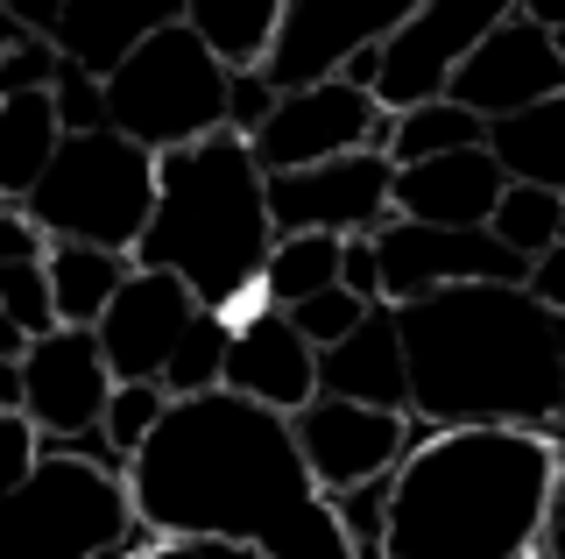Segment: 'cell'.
I'll return each instance as SVG.
<instances>
[{
	"label": "cell",
	"instance_id": "1",
	"mask_svg": "<svg viewBox=\"0 0 565 559\" xmlns=\"http://www.w3.org/2000/svg\"><path fill=\"white\" fill-rule=\"evenodd\" d=\"M128 503L149 538H234L262 559H353L332 503L297 461L290 418L234 390L170 397L128 461Z\"/></svg>",
	"mask_w": 565,
	"mask_h": 559
},
{
	"label": "cell",
	"instance_id": "2",
	"mask_svg": "<svg viewBox=\"0 0 565 559\" xmlns=\"http://www.w3.org/2000/svg\"><path fill=\"white\" fill-rule=\"evenodd\" d=\"M558 432L438 425L388 467L382 559H523L558 546Z\"/></svg>",
	"mask_w": 565,
	"mask_h": 559
},
{
	"label": "cell",
	"instance_id": "3",
	"mask_svg": "<svg viewBox=\"0 0 565 559\" xmlns=\"http://www.w3.org/2000/svg\"><path fill=\"white\" fill-rule=\"evenodd\" d=\"M424 425H530L558 432L565 397V312L523 284H446L388 305Z\"/></svg>",
	"mask_w": 565,
	"mask_h": 559
},
{
	"label": "cell",
	"instance_id": "4",
	"mask_svg": "<svg viewBox=\"0 0 565 559\" xmlns=\"http://www.w3.org/2000/svg\"><path fill=\"white\" fill-rule=\"evenodd\" d=\"M276 226L262 205V170L247 156L241 135H205V143L163 149L156 156V199L149 226L135 241L141 270H170L205 312L234 319L241 305H255V276L269 255Z\"/></svg>",
	"mask_w": 565,
	"mask_h": 559
},
{
	"label": "cell",
	"instance_id": "5",
	"mask_svg": "<svg viewBox=\"0 0 565 559\" xmlns=\"http://www.w3.org/2000/svg\"><path fill=\"white\" fill-rule=\"evenodd\" d=\"M106 546L149 552L156 538L135 524L128 482L71 461L57 446H35L22 482L0 488V559H85Z\"/></svg>",
	"mask_w": 565,
	"mask_h": 559
},
{
	"label": "cell",
	"instance_id": "6",
	"mask_svg": "<svg viewBox=\"0 0 565 559\" xmlns=\"http://www.w3.org/2000/svg\"><path fill=\"white\" fill-rule=\"evenodd\" d=\"M99 99L106 128L163 156L226 128V64L184 22H163L135 50H120L114 72H99Z\"/></svg>",
	"mask_w": 565,
	"mask_h": 559
},
{
	"label": "cell",
	"instance_id": "7",
	"mask_svg": "<svg viewBox=\"0 0 565 559\" xmlns=\"http://www.w3.org/2000/svg\"><path fill=\"white\" fill-rule=\"evenodd\" d=\"M149 199H156V156L114 128H93V135H57L22 213L50 241H93V249L135 255L141 226H149Z\"/></svg>",
	"mask_w": 565,
	"mask_h": 559
},
{
	"label": "cell",
	"instance_id": "8",
	"mask_svg": "<svg viewBox=\"0 0 565 559\" xmlns=\"http://www.w3.org/2000/svg\"><path fill=\"white\" fill-rule=\"evenodd\" d=\"M347 149H388V107H375V93H353L340 78H311L276 93L269 120L247 135V156H255L262 178L326 164V156H347Z\"/></svg>",
	"mask_w": 565,
	"mask_h": 559
},
{
	"label": "cell",
	"instance_id": "9",
	"mask_svg": "<svg viewBox=\"0 0 565 559\" xmlns=\"http://www.w3.org/2000/svg\"><path fill=\"white\" fill-rule=\"evenodd\" d=\"M424 432V418L411 411H375V404H347V397H311V404L290 411V440H297V461L318 496H340L353 482H375L411 453Z\"/></svg>",
	"mask_w": 565,
	"mask_h": 559
},
{
	"label": "cell",
	"instance_id": "10",
	"mask_svg": "<svg viewBox=\"0 0 565 559\" xmlns=\"http://www.w3.org/2000/svg\"><path fill=\"white\" fill-rule=\"evenodd\" d=\"M388 164L382 149H347V156H326V164H305V170H276L262 178V205H269V226L276 234H375L388 220Z\"/></svg>",
	"mask_w": 565,
	"mask_h": 559
},
{
	"label": "cell",
	"instance_id": "11",
	"mask_svg": "<svg viewBox=\"0 0 565 559\" xmlns=\"http://www.w3.org/2000/svg\"><path fill=\"white\" fill-rule=\"evenodd\" d=\"M367 241H375L382 305H411V298L446 291V284H523V270H530L488 226H417V220L388 213Z\"/></svg>",
	"mask_w": 565,
	"mask_h": 559
},
{
	"label": "cell",
	"instance_id": "12",
	"mask_svg": "<svg viewBox=\"0 0 565 559\" xmlns=\"http://www.w3.org/2000/svg\"><path fill=\"white\" fill-rule=\"evenodd\" d=\"M502 14H516V0H417L396 29L382 36V72H375V107H417L438 99L452 78V64L488 36Z\"/></svg>",
	"mask_w": 565,
	"mask_h": 559
},
{
	"label": "cell",
	"instance_id": "13",
	"mask_svg": "<svg viewBox=\"0 0 565 559\" xmlns=\"http://www.w3.org/2000/svg\"><path fill=\"white\" fill-rule=\"evenodd\" d=\"M558 93H565V36L523 22V14H502L446 78V99L467 107L473 120L537 107V99H558Z\"/></svg>",
	"mask_w": 565,
	"mask_h": 559
},
{
	"label": "cell",
	"instance_id": "14",
	"mask_svg": "<svg viewBox=\"0 0 565 559\" xmlns=\"http://www.w3.org/2000/svg\"><path fill=\"white\" fill-rule=\"evenodd\" d=\"M411 8L417 0H282L276 36H269L255 72L269 78L276 93L311 85V78H332L340 57H353L361 43H382Z\"/></svg>",
	"mask_w": 565,
	"mask_h": 559
},
{
	"label": "cell",
	"instance_id": "15",
	"mask_svg": "<svg viewBox=\"0 0 565 559\" xmlns=\"http://www.w3.org/2000/svg\"><path fill=\"white\" fill-rule=\"evenodd\" d=\"M14 369H22V418H29L35 440H71V432L99 425L114 376L99 361L93 326H50V334H35L14 355Z\"/></svg>",
	"mask_w": 565,
	"mask_h": 559
},
{
	"label": "cell",
	"instance_id": "16",
	"mask_svg": "<svg viewBox=\"0 0 565 559\" xmlns=\"http://www.w3.org/2000/svg\"><path fill=\"white\" fill-rule=\"evenodd\" d=\"M191 312H199V298H191L184 284H177L170 270H135L120 276V291L106 298V312L93 319V340H99V361L114 382H156L170 361L177 334L191 326Z\"/></svg>",
	"mask_w": 565,
	"mask_h": 559
},
{
	"label": "cell",
	"instance_id": "17",
	"mask_svg": "<svg viewBox=\"0 0 565 559\" xmlns=\"http://www.w3.org/2000/svg\"><path fill=\"white\" fill-rule=\"evenodd\" d=\"M220 390L247 397V404H269L290 418L297 404L318 397V347L297 340V326L276 305H241L226 319V361H220Z\"/></svg>",
	"mask_w": 565,
	"mask_h": 559
},
{
	"label": "cell",
	"instance_id": "18",
	"mask_svg": "<svg viewBox=\"0 0 565 559\" xmlns=\"http://www.w3.org/2000/svg\"><path fill=\"white\" fill-rule=\"evenodd\" d=\"M502 170L494 156L473 149H446V156H424V164H396L388 178V213L417 220V226H488L494 199H502Z\"/></svg>",
	"mask_w": 565,
	"mask_h": 559
},
{
	"label": "cell",
	"instance_id": "19",
	"mask_svg": "<svg viewBox=\"0 0 565 559\" xmlns=\"http://www.w3.org/2000/svg\"><path fill=\"white\" fill-rule=\"evenodd\" d=\"M318 397H347V404L375 411H411V382H403V347L388 305H367L347 340L318 347Z\"/></svg>",
	"mask_w": 565,
	"mask_h": 559
},
{
	"label": "cell",
	"instance_id": "20",
	"mask_svg": "<svg viewBox=\"0 0 565 559\" xmlns=\"http://www.w3.org/2000/svg\"><path fill=\"white\" fill-rule=\"evenodd\" d=\"M177 8L184 0H64V22H57V43L71 64H85V72H114L120 50H135L149 29L177 22Z\"/></svg>",
	"mask_w": 565,
	"mask_h": 559
},
{
	"label": "cell",
	"instance_id": "21",
	"mask_svg": "<svg viewBox=\"0 0 565 559\" xmlns=\"http://www.w3.org/2000/svg\"><path fill=\"white\" fill-rule=\"evenodd\" d=\"M481 149L494 156L509 184H552L565 191V93L537 99V107L481 120Z\"/></svg>",
	"mask_w": 565,
	"mask_h": 559
},
{
	"label": "cell",
	"instance_id": "22",
	"mask_svg": "<svg viewBox=\"0 0 565 559\" xmlns=\"http://www.w3.org/2000/svg\"><path fill=\"white\" fill-rule=\"evenodd\" d=\"M128 270H135V255L93 249V241H50V249H43V276H50L57 326H93Z\"/></svg>",
	"mask_w": 565,
	"mask_h": 559
},
{
	"label": "cell",
	"instance_id": "23",
	"mask_svg": "<svg viewBox=\"0 0 565 559\" xmlns=\"http://www.w3.org/2000/svg\"><path fill=\"white\" fill-rule=\"evenodd\" d=\"M276 14H282V0H184L177 22H184L226 72H241V64H262V50L276 36Z\"/></svg>",
	"mask_w": 565,
	"mask_h": 559
},
{
	"label": "cell",
	"instance_id": "24",
	"mask_svg": "<svg viewBox=\"0 0 565 559\" xmlns=\"http://www.w3.org/2000/svg\"><path fill=\"white\" fill-rule=\"evenodd\" d=\"M57 114H50V93H14L0 99V199L22 205L29 184L43 178L50 149H57Z\"/></svg>",
	"mask_w": 565,
	"mask_h": 559
},
{
	"label": "cell",
	"instance_id": "25",
	"mask_svg": "<svg viewBox=\"0 0 565 559\" xmlns=\"http://www.w3.org/2000/svg\"><path fill=\"white\" fill-rule=\"evenodd\" d=\"M332 276H340V241H332V234H276L269 255H262L255 291H262V305L290 312L297 298L326 291Z\"/></svg>",
	"mask_w": 565,
	"mask_h": 559
},
{
	"label": "cell",
	"instance_id": "26",
	"mask_svg": "<svg viewBox=\"0 0 565 559\" xmlns=\"http://www.w3.org/2000/svg\"><path fill=\"white\" fill-rule=\"evenodd\" d=\"M488 234L502 241L509 255L537 262L544 249L565 241V191H552V184H502V199H494V213H488Z\"/></svg>",
	"mask_w": 565,
	"mask_h": 559
},
{
	"label": "cell",
	"instance_id": "27",
	"mask_svg": "<svg viewBox=\"0 0 565 559\" xmlns=\"http://www.w3.org/2000/svg\"><path fill=\"white\" fill-rule=\"evenodd\" d=\"M473 143H481V120L438 93V99H417V107H396V114H388V149L382 156H388V164H424V156L473 149Z\"/></svg>",
	"mask_w": 565,
	"mask_h": 559
},
{
	"label": "cell",
	"instance_id": "28",
	"mask_svg": "<svg viewBox=\"0 0 565 559\" xmlns=\"http://www.w3.org/2000/svg\"><path fill=\"white\" fill-rule=\"evenodd\" d=\"M220 361H226V312H191V326L177 334L170 361H163V390L170 397H199V390H220Z\"/></svg>",
	"mask_w": 565,
	"mask_h": 559
},
{
	"label": "cell",
	"instance_id": "29",
	"mask_svg": "<svg viewBox=\"0 0 565 559\" xmlns=\"http://www.w3.org/2000/svg\"><path fill=\"white\" fill-rule=\"evenodd\" d=\"M163 411H170L163 382H114V390H106V411H99V432L135 461V446L156 432V418H163Z\"/></svg>",
	"mask_w": 565,
	"mask_h": 559
},
{
	"label": "cell",
	"instance_id": "30",
	"mask_svg": "<svg viewBox=\"0 0 565 559\" xmlns=\"http://www.w3.org/2000/svg\"><path fill=\"white\" fill-rule=\"evenodd\" d=\"M0 319H8L22 340H35V334H50V326H57L43 262H0Z\"/></svg>",
	"mask_w": 565,
	"mask_h": 559
},
{
	"label": "cell",
	"instance_id": "31",
	"mask_svg": "<svg viewBox=\"0 0 565 559\" xmlns=\"http://www.w3.org/2000/svg\"><path fill=\"white\" fill-rule=\"evenodd\" d=\"M326 503H332V524H340L347 552H353V559H382V510H388V475H375V482H353V488H340V496H326Z\"/></svg>",
	"mask_w": 565,
	"mask_h": 559
},
{
	"label": "cell",
	"instance_id": "32",
	"mask_svg": "<svg viewBox=\"0 0 565 559\" xmlns=\"http://www.w3.org/2000/svg\"><path fill=\"white\" fill-rule=\"evenodd\" d=\"M50 114H57V128H64V135H93V128H106L99 72L71 64L64 50H57V72H50Z\"/></svg>",
	"mask_w": 565,
	"mask_h": 559
},
{
	"label": "cell",
	"instance_id": "33",
	"mask_svg": "<svg viewBox=\"0 0 565 559\" xmlns=\"http://www.w3.org/2000/svg\"><path fill=\"white\" fill-rule=\"evenodd\" d=\"M361 298H347L340 284H326V291H311V298H297L282 319L297 326V340H311V347H332V340H347L353 326H361Z\"/></svg>",
	"mask_w": 565,
	"mask_h": 559
},
{
	"label": "cell",
	"instance_id": "34",
	"mask_svg": "<svg viewBox=\"0 0 565 559\" xmlns=\"http://www.w3.org/2000/svg\"><path fill=\"white\" fill-rule=\"evenodd\" d=\"M50 72H57V43H50V36H22L14 50H0V99L50 93Z\"/></svg>",
	"mask_w": 565,
	"mask_h": 559
},
{
	"label": "cell",
	"instance_id": "35",
	"mask_svg": "<svg viewBox=\"0 0 565 559\" xmlns=\"http://www.w3.org/2000/svg\"><path fill=\"white\" fill-rule=\"evenodd\" d=\"M269 107H276V85L255 72V64H241V72H226V135H255L262 120H269Z\"/></svg>",
	"mask_w": 565,
	"mask_h": 559
},
{
	"label": "cell",
	"instance_id": "36",
	"mask_svg": "<svg viewBox=\"0 0 565 559\" xmlns=\"http://www.w3.org/2000/svg\"><path fill=\"white\" fill-rule=\"evenodd\" d=\"M332 284L347 291V298H361V305H382V276H375V241L367 234H347L340 241V276Z\"/></svg>",
	"mask_w": 565,
	"mask_h": 559
},
{
	"label": "cell",
	"instance_id": "37",
	"mask_svg": "<svg viewBox=\"0 0 565 559\" xmlns=\"http://www.w3.org/2000/svg\"><path fill=\"white\" fill-rule=\"evenodd\" d=\"M43 249H50V234L35 226L22 205H8L0 199V262H43Z\"/></svg>",
	"mask_w": 565,
	"mask_h": 559
},
{
	"label": "cell",
	"instance_id": "38",
	"mask_svg": "<svg viewBox=\"0 0 565 559\" xmlns=\"http://www.w3.org/2000/svg\"><path fill=\"white\" fill-rule=\"evenodd\" d=\"M35 446H57V453H71V461H85V467H99V475H120V482H128V453L106 440L99 425L93 432H71V440H35Z\"/></svg>",
	"mask_w": 565,
	"mask_h": 559
},
{
	"label": "cell",
	"instance_id": "39",
	"mask_svg": "<svg viewBox=\"0 0 565 559\" xmlns=\"http://www.w3.org/2000/svg\"><path fill=\"white\" fill-rule=\"evenodd\" d=\"M35 461V432H29V418L22 411H0V488L8 482H22V467Z\"/></svg>",
	"mask_w": 565,
	"mask_h": 559
},
{
	"label": "cell",
	"instance_id": "40",
	"mask_svg": "<svg viewBox=\"0 0 565 559\" xmlns=\"http://www.w3.org/2000/svg\"><path fill=\"white\" fill-rule=\"evenodd\" d=\"M523 291H530L537 305L565 312V241H558V249H544V255H537V262L523 270Z\"/></svg>",
	"mask_w": 565,
	"mask_h": 559
},
{
	"label": "cell",
	"instance_id": "41",
	"mask_svg": "<svg viewBox=\"0 0 565 559\" xmlns=\"http://www.w3.org/2000/svg\"><path fill=\"white\" fill-rule=\"evenodd\" d=\"M149 559H262V552L234 546V538H156Z\"/></svg>",
	"mask_w": 565,
	"mask_h": 559
},
{
	"label": "cell",
	"instance_id": "42",
	"mask_svg": "<svg viewBox=\"0 0 565 559\" xmlns=\"http://www.w3.org/2000/svg\"><path fill=\"white\" fill-rule=\"evenodd\" d=\"M375 72H382V43H361L353 57H340V85H353V93H375Z\"/></svg>",
	"mask_w": 565,
	"mask_h": 559
},
{
	"label": "cell",
	"instance_id": "43",
	"mask_svg": "<svg viewBox=\"0 0 565 559\" xmlns=\"http://www.w3.org/2000/svg\"><path fill=\"white\" fill-rule=\"evenodd\" d=\"M8 14L29 29V36H57V22H64V0H8Z\"/></svg>",
	"mask_w": 565,
	"mask_h": 559
},
{
	"label": "cell",
	"instance_id": "44",
	"mask_svg": "<svg viewBox=\"0 0 565 559\" xmlns=\"http://www.w3.org/2000/svg\"><path fill=\"white\" fill-rule=\"evenodd\" d=\"M516 14L537 22V29H552V36H565V0H516Z\"/></svg>",
	"mask_w": 565,
	"mask_h": 559
},
{
	"label": "cell",
	"instance_id": "45",
	"mask_svg": "<svg viewBox=\"0 0 565 559\" xmlns=\"http://www.w3.org/2000/svg\"><path fill=\"white\" fill-rule=\"evenodd\" d=\"M0 411H22V369L0 355Z\"/></svg>",
	"mask_w": 565,
	"mask_h": 559
},
{
	"label": "cell",
	"instance_id": "46",
	"mask_svg": "<svg viewBox=\"0 0 565 559\" xmlns=\"http://www.w3.org/2000/svg\"><path fill=\"white\" fill-rule=\"evenodd\" d=\"M22 36H29V29L14 22V14H8V0H0V50H14V43H22Z\"/></svg>",
	"mask_w": 565,
	"mask_h": 559
},
{
	"label": "cell",
	"instance_id": "47",
	"mask_svg": "<svg viewBox=\"0 0 565 559\" xmlns=\"http://www.w3.org/2000/svg\"><path fill=\"white\" fill-rule=\"evenodd\" d=\"M22 347H29V340H22V334H14V326H8V319H0V355H8V361H14V355H22Z\"/></svg>",
	"mask_w": 565,
	"mask_h": 559
},
{
	"label": "cell",
	"instance_id": "48",
	"mask_svg": "<svg viewBox=\"0 0 565 559\" xmlns=\"http://www.w3.org/2000/svg\"><path fill=\"white\" fill-rule=\"evenodd\" d=\"M85 559H141V552H128V546H106V552H85Z\"/></svg>",
	"mask_w": 565,
	"mask_h": 559
},
{
	"label": "cell",
	"instance_id": "49",
	"mask_svg": "<svg viewBox=\"0 0 565 559\" xmlns=\"http://www.w3.org/2000/svg\"><path fill=\"white\" fill-rule=\"evenodd\" d=\"M523 559H558V546H530V552H523Z\"/></svg>",
	"mask_w": 565,
	"mask_h": 559
},
{
	"label": "cell",
	"instance_id": "50",
	"mask_svg": "<svg viewBox=\"0 0 565 559\" xmlns=\"http://www.w3.org/2000/svg\"><path fill=\"white\" fill-rule=\"evenodd\" d=\"M141 559H149V552H141Z\"/></svg>",
	"mask_w": 565,
	"mask_h": 559
}]
</instances>
